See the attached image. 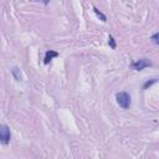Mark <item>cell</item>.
I'll list each match as a JSON object with an SVG mask.
<instances>
[{"mask_svg":"<svg viewBox=\"0 0 159 159\" xmlns=\"http://www.w3.org/2000/svg\"><path fill=\"white\" fill-rule=\"evenodd\" d=\"M150 40H152V42H153V43H155V45H159V32H155L154 35H152Z\"/></svg>","mask_w":159,"mask_h":159,"instance_id":"8","label":"cell"},{"mask_svg":"<svg viewBox=\"0 0 159 159\" xmlns=\"http://www.w3.org/2000/svg\"><path fill=\"white\" fill-rule=\"evenodd\" d=\"M157 81H158L157 78H153L152 81H147V82H145V83L143 84V88L145 89V88H148V87H150V86H152V84H154V83H155Z\"/></svg>","mask_w":159,"mask_h":159,"instance_id":"9","label":"cell"},{"mask_svg":"<svg viewBox=\"0 0 159 159\" xmlns=\"http://www.w3.org/2000/svg\"><path fill=\"white\" fill-rule=\"evenodd\" d=\"M10 139H11V133H10L9 127L6 124H1L0 125V142H1V144H4V145L9 144Z\"/></svg>","mask_w":159,"mask_h":159,"instance_id":"2","label":"cell"},{"mask_svg":"<svg viewBox=\"0 0 159 159\" xmlns=\"http://www.w3.org/2000/svg\"><path fill=\"white\" fill-rule=\"evenodd\" d=\"M11 75H12V77H14L16 81H21V78H22L21 71H20V68H19L17 66H14V67L11 68Z\"/></svg>","mask_w":159,"mask_h":159,"instance_id":"5","label":"cell"},{"mask_svg":"<svg viewBox=\"0 0 159 159\" xmlns=\"http://www.w3.org/2000/svg\"><path fill=\"white\" fill-rule=\"evenodd\" d=\"M150 66H152V61H149L148 58H139L138 61H134L130 65V67L135 71H142L145 67H150Z\"/></svg>","mask_w":159,"mask_h":159,"instance_id":"3","label":"cell"},{"mask_svg":"<svg viewBox=\"0 0 159 159\" xmlns=\"http://www.w3.org/2000/svg\"><path fill=\"white\" fill-rule=\"evenodd\" d=\"M108 45H109V47H111L112 50H114V48L117 47L116 40H114V37H113L112 35H108Z\"/></svg>","mask_w":159,"mask_h":159,"instance_id":"7","label":"cell"},{"mask_svg":"<svg viewBox=\"0 0 159 159\" xmlns=\"http://www.w3.org/2000/svg\"><path fill=\"white\" fill-rule=\"evenodd\" d=\"M35 1H40V2H42L43 5H48V4H50V0H35Z\"/></svg>","mask_w":159,"mask_h":159,"instance_id":"10","label":"cell"},{"mask_svg":"<svg viewBox=\"0 0 159 159\" xmlns=\"http://www.w3.org/2000/svg\"><path fill=\"white\" fill-rule=\"evenodd\" d=\"M55 57H58V52H57V51H53V50H48V51H46V53H45V58H43V63H45V65H48Z\"/></svg>","mask_w":159,"mask_h":159,"instance_id":"4","label":"cell"},{"mask_svg":"<svg viewBox=\"0 0 159 159\" xmlns=\"http://www.w3.org/2000/svg\"><path fill=\"white\" fill-rule=\"evenodd\" d=\"M93 11H94V14L97 15V17H99V19H101L103 22H106V21H107V16H106V15H104L102 11H99V10H98L96 6H93Z\"/></svg>","mask_w":159,"mask_h":159,"instance_id":"6","label":"cell"},{"mask_svg":"<svg viewBox=\"0 0 159 159\" xmlns=\"http://www.w3.org/2000/svg\"><path fill=\"white\" fill-rule=\"evenodd\" d=\"M116 99H117V103L119 104V107H122L123 109H128V108L130 107L132 101H130L129 93H127V92H124V91L118 92V93L116 94Z\"/></svg>","mask_w":159,"mask_h":159,"instance_id":"1","label":"cell"}]
</instances>
